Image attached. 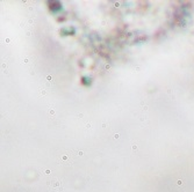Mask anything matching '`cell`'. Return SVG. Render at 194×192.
<instances>
[{
  "label": "cell",
  "instance_id": "6da1fadb",
  "mask_svg": "<svg viewBox=\"0 0 194 192\" xmlns=\"http://www.w3.org/2000/svg\"><path fill=\"white\" fill-rule=\"evenodd\" d=\"M76 154L77 153H76L75 151H72V149H70V151H63L58 155V160L61 162V164H71L73 162Z\"/></svg>",
  "mask_w": 194,
  "mask_h": 192
}]
</instances>
